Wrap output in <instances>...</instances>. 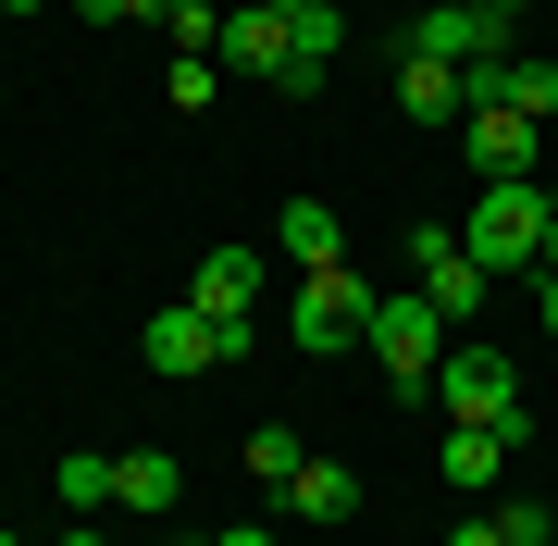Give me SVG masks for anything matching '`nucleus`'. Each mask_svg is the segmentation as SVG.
<instances>
[{"label": "nucleus", "instance_id": "6ab92c4d", "mask_svg": "<svg viewBox=\"0 0 558 546\" xmlns=\"http://www.w3.org/2000/svg\"><path fill=\"white\" fill-rule=\"evenodd\" d=\"M299 460H311V447L286 435V423H260V435H248V472H260V497H286V485H299Z\"/></svg>", "mask_w": 558, "mask_h": 546}, {"label": "nucleus", "instance_id": "39448f33", "mask_svg": "<svg viewBox=\"0 0 558 546\" xmlns=\"http://www.w3.org/2000/svg\"><path fill=\"white\" fill-rule=\"evenodd\" d=\"M286 336H299V348H323V361L373 336V286H360V262H323V274H299V311H286Z\"/></svg>", "mask_w": 558, "mask_h": 546}, {"label": "nucleus", "instance_id": "1a4fd4ad", "mask_svg": "<svg viewBox=\"0 0 558 546\" xmlns=\"http://www.w3.org/2000/svg\"><path fill=\"white\" fill-rule=\"evenodd\" d=\"M472 100H497V112H521V124H558V62L509 50V62H484V75H472Z\"/></svg>", "mask_w": 558, "mask_h": 546}, {"label": "nucleus", "instance_id": "c756f323", "mask_svg": "<svg viewBox=\"0 0 558 546\" xmlns=\"http://www.w3.org/2000/svg\"><path fill=\"white\" fill-rule=\"evenodd\" d=\"M0 13H38V0H0Z\"/></svg>", "mask_w": 558, "mask_h": 546}, {"label": "nucleus", "instance_id": "b1692460", "mask_svg": "<svg viewBox=\"0 0 558 546\" xmlns=\"http://www.w3.org/2000/svg\"><path fill=\"white\" fill-rule=\"evenodd\" d=\"M534 274H558V199H546V248H534Z\"/></svg>", "mask_w": 558, "mask_h": 546}, {"label": "nucleus", "instance_id": "c85d7f7f", "mask_svg": "<svg viewBox=\"0 0 558 546\" xmlns=\"http://www.w3.org/2000/svg\"><path fill=\"white\" fill-rule=\"evenodd\" d=\"M260 13H311V0H260Z\"/></svg>", "mask_w": 558, "mask_h": 546}, {"label": "nucleus", "instance_id": "aec40b11", "mask_svg": "<svg viewBox=\"0 0 558 546\" xmlns=\"http://www.w3.org/2000/svg\"><path fill=\"white\" fill-rule=\"evenodd\" d=\"M497 534H509V546H558V509H546V497H509Z\"/></svg>", "mask_w": 558, "mask_h": 546}, {"label": "nucleus", "instance_id": "dca6fc26", "mask_svg": "<svg viewBox=\"0 0 558 546\" xmlns=\"http://www.w3.org/2000/svg\"><path fill=\"white\" fill-rule=\"evenodd\" d=\"M174 497H186L174 447H137V460H112V509H149V522H161V509H174Z\"/></svg>", "mask_w": 558, "mask_h": 546}, {"label": "nucleus", "instance_id": "7ed1b4c3", "mask_svg": "<svg viewBox=\"0 0 558 546\" xmlns=\"http://www.w3.org/2000/svg\"><path fill=\"white\" fill-rule=\"evenodd\" d=\"M360 348L385 361V385H398V398H435V361H447V311L422 299V286H410V299H373V336H360Z\"/></svg>", "mask_w": 558, "mask_h": 546}, {"label": "nucleus", "instance_id": "2f4dec72", "mask_svg": "<svg viewBox=\"0 0 558 546\" xmlns=\"http://www.w3.org/2000/svg\"><path fill=\"white\" fill-rule=\"evenodd\" d=\"M0 546H25V534H13V522H0Z\"/></svg>", "mask_w": 558, "mask_h": 546}, {"label": "nucleus", "instance_id": "f3484780", "mask_svg": "<svg viewBox=\"0 0 558 546\" xmlns=\"http://www.w3.org/2000/svg\"><path fill=\"white\" fill-rule=\"evenodd\" d=\"M286 497H299L311 522H360V472H348V460H299V485H286Z\"/></svg>", "mask_w": 558, "mask_h": 546}, {"label": "nucleus", "instance_id": "6e6552de", "mask_svg": "<svg viewBox=\"0 0 558 546\" xmlns=\"http://www.w3.org/2000/svg\"><path fill=\"white\" fill-rule=\"evenodd\" d=\"M336 50H348V13H336V0H311V13H286V100H311V87L336 75Z\"/></svg>", "mask_w": 558, "mask_h": 546}, {"label": "nucleus", "instance_id": "f8f14e48", "mask_svg": "<svg viewBox=\"0 0 558 546\" xmlns=\"http://www.w3.org/2000/svg\"><path fill=\"white\" fill-rule=\"evenodd\" d=\"M398 112H410V124H459V112H472V75H459V62L398 50Z\"/></svg>", "mask_w": 558, "mask_h": 546}, {"label": "nucleus", "instance_id": "f03ea898", "mask_svg": "<svg viewBox=\"0 0 558 546\" xmlns=\"http://www.w3.org/2000/svg\"><path fill=\"white\" fill-rule=\"evenodd\" d=\"M435 398H447V423L534 435V410H521V373L497 361V348H472V336H447V361H435Z\"/></svg>", "mask_w": 558, "mask_h": 546}, {"label": "nucleus", "instance_id": "f257e3e1", "mask_svg": "<svg viewBox=\"0 0 558 546\" xmlns=\"http://www.w3.org/2000/svg\"><path fill=\"white\" fill-rule=\"evenodd\" d=\"M459 248H472L484 274H534V248H546V186H534V174H484Z\"/></svg>", "mask_w": 558, "mask_h": 546}, {"label": "nucleus", "instance_id": "393cba45", "mask_svg": "<svg viewBox=\"0 0 558 546\" xmlns=\"http://www.w3.org/2000/svg\"><path fill=\"white\" fill-rule=\"evenodd\" d=\"M137 13H149V25H174V13H186V0H137Z\"/></svg>", "mask_w": 558, "mask_h": 546}, {"label": "nucleus", "instance_id": "5701e85b", "mask_svg": "<svg viewBox=\"0 0 558 546\" xmlns=\"http://www.w3.org/2000/svg\"><path fill=\"white\" fill-rule=\"evenodd\" d=\"M75 13H87V25H124V13H137V0H75Z\"/></svg>", "mask_w": 558, "mask_h": 546}, {"label": "nucleus", "instance_id": "9b49d317", "mask_svg": "<svg viewBox=\"0 0 558 546\" xmlns=\"http://www.w3.org/2000/svg\"><path fill=\"white\" fill-rule=\"evenodd\" d=\"M509 460H521V435L447 423V485H459V509H472V497H497V485H509Z\"/></svg>", "mask_w": 558, "mask_h": 546}, {"label": "nucleus", "instance_id": "ddd939ff", "mask_svg": "<svg viewBox=\"0 0 558 546\" xmlns=\"http://www.w3.org/2000/svg\"><path fill=\"white\" fill-rule=\"evenodd\" d=\"M274 248H286V262H299V274L348 262V223H336V199H286V211H274Z\"/></svg>", "mask_w": 558, "mask_h": 546}, {"label": "nucleus", "instance_id": "bb28decb", "mask_svg": "<svg viewBox=\"0 0 558 546\" xmlns=\"http://www.w3.org/2000/svg\"><path fill=\"white\" fill-rule=\"evenodd\" d=\"M546 336H558V274H546Z\"/></svg>", "mask_w": 558, "mask_h": 546}, {"label": "nucleus", "instance_id": "0eeeda50", "mask_svg": "<svg viewBox=\"0 0 558 546\" xmlns=\"http://www.w3.org/2000/svg\"><path fill=\"white\" fill-rule=\"evenodd\" d=\"M149 373H223V336L199 299H161L149 311Z\"/></svg>", "mask_w": 558, "mask_h": 546}, {"label": "nucleus", "instance_id": "4468645a", "mask_svg": "<svg viewBox=\"0 0 558 546\" xmlns=\"http://www.w3.org/2000/svg\"><path fill=\"white\" fill-rule=\"evenodd\" d=\"M186 299H199L211 324H248V299H260V248H211V262L186 274Z\"/></svg>", "mask_w": 558, "mask_h": 546}, {"label": "nucleus", "instance_id": "20e7f679", "mask_svg": "<svg viewBox=\"0 0 558 546\" xmlns=\"http://www.w3.org/2000/svg\"><path fill=\"white\" fill-rule=\"evenodd\" d=\"M398 50L484 75V62H509V50H521V13H497V0H435V13H410V38H398Z\"/></svg>", "mask_w": 558, "mask_h": 546}, {"label": "nucleus", "instance_id": "cd10ccee", "mask_svg": "<svg viewBox=\"0 0 558 546\" xmlns=\"http://www.w3.org/2000/svg\"><path fill=\"white\" fill-rule=\"evenodd\" d=\"M211 546H274V534H211Z\"/></svg>", "mask_w": 558, "mask_h": 546}, {"label": "nucleus", "instance_id": "a211bd4d", "mask_svg": "<svg viewBox=\"0 0 558 546\" xmlns=\"http://www.w3.org/2000/svg\"><path fill=\"white\" fill-rule=\"evenodd\" d=\"M50 497H62V522H100V509H112V460H87V447H62Z\"/></svg>", "mask_w": 558, "mask_h": 546}, {"label": "nucleus", "instance_id": "412c9836", "mask_svg": "<svg viewBox=\"0 0 558 546\" xmlns=\"http://www.w3.org/2000/svg\"><path fill=\"white\" fill-rule=\"evenodd\" d=\"M211 87H223V62H174V75H161V100H174V112H211Z\"/></svg>", "mask_w": 558, "mask_h": 546}, {"label": "nucleus", "instance_id": "a878e982", "mask_svg": "<svg viewBox=\"0 0 558 546\" xmlns=\"http://www.w3.org/2000/svg\"><path fill=\"white\" fill-rule=\"evenodd\" d=\"M62 546H100V522H62Z\"/></svg>", "mask_w": 558, "mask_h": 546}, {"label": "nucleus", "instance_id": "2eb2a0df", "mask_svg": "<svg viewBox=\"0 0 558 546\" xmlns=\"http://www.w3.org/2000/svg\"><path fill=\"white\" fill-rule=\"evenodd\" d=\"M211 62H236V75H274V87H286V13L236 0V13H223V50H211Z\"/></svg>", "mask_w": 558, "mask_h": 546}, {"label": "nucleus", "instance_id": "423d86ee", "mask_svg": "<svg viewBox=\"0 0 558 546\" xmlns=\"http://www.w3.org/2000/svg\"><path fill=\"white\" fill-rule=\"evenodd\" d=\"M410 274H422V299H435V311H447V336H459V324H472V311H484V286H497V274H484V262H472V248H459V236H447V223H410Z\"/></svg>", "mask_w": 558, "mask_h": 546}, {"label": "nucleus", "instance_id": "7c9ffc66", "mask_svg": "<svg viewBox=\"0 0 558 546\" xmlns=\"http://www.w3.org/2000/svg\"><path fill=\"white\" fill-rule=\"evenodd\" d=\"M497 13H534V0H497Z\"/></svg>", "mask_w": 558, "mask_h": 546}, {"label": "nucleus", "instance_id": "9d476101", "mask_svg": "<svg viewBox=\"0 0 558 546\" xmlns=\"http://www.w3.org/2000/svg\"><path fill=\"white\" fill-rule=\"evenodd\" d=\"M459 137H472V162H484V174H534L546 124H521V112H497V100H472V112H459Z\"/></svg>", "mask_w": 558, "mask_h": 546}, {"label": "nucleus", "instance_id": "4be33fe9", "mask_svg": "<svg viewBox=\"0 0 558 546\" xmlns=\"http://www.w3.org/2000/svg\"><path fill=\"white\" fill-rule=\"evenodd\" d=\"M447 546H509V534H497V509H459V534H447Z\"/></svg>", "mask_w": 558, "mask_h": 546}]
</instances>
